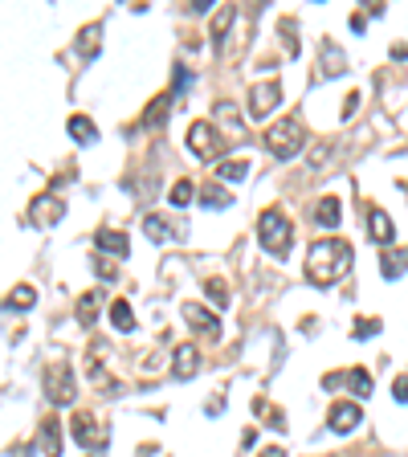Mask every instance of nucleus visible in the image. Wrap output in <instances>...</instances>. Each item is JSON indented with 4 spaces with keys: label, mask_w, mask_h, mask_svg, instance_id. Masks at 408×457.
I'll use <instances>...</instances> for the list:
<instances>
[{
    "label": "nucleus",
    "mask_w": 408,
    "mask_h": 457,
    "mask_svg": "<svg viewBox=\"0 0 408 457\" xmlns=\"http://www.w3.org/2000/svg\"><path fill=\"white\" fill-rule=\"evenodd\" d=\"M41 453H45V457H57V453H62V424H57V421H45V424H41Z\"/></svg>",
    "instance_id": "aec40b11"
},
{
    "label": "nucleus",
    "mask_w": 408,
    "mask_h": 457,
    "mask_svg": "<svg viewBox=\"0 0 408 457\" xmlns=\"http://www.w3.org/2000/svg\"><path fill=\"white\" fill-rule=\"evenodd\" d=\"M143 233L151 241H172V237H180L176 228H172V221H163L160 212H147L143 216Z\"/></svg>",
    "instance_id": "dca6fc26"
},
{
    "label": "nucleus",
    "mask_w": 408,
    "mask_h": 457,
    "mask_svg": "<svg viewBox=\"0 0 408 457\" xmlns=\"http://www.w3.org/2000/svg\"><path fill=\"white\" fill-rule=\"evenodd\" d=\"M62 216H65V200H57V196H53V192L37 196V200H33V204H29V221H33V225H37V228H49V225H57Z\"/></svg>",
    "instance_id": "6e6552de"
},
{
    "label": "nucleus",
    "mask_w": 408,
    "mask_h": 457,
    "mask_svg": "<svg viewBox=\"0 0 408 457\" xmlns=\"http://www.w3.org/2000/svg\"><path fill=\"white\" fill-rule=\"evenodd\" d=\"M94 245L102 253H111V258H127V233H118V228H98L94 233Z\"/></svg>",
    "instance_id": "ddd939ff"
},
{
    "label": "nucleus",
    "mask_w": 408,
    "mask_h": 457,
    "mask_svg": "<svg viewBox=\"0 0 408 457\" xmlns=\"http://www.w3.org/2000/svg\"><path fill=\"white\" fill-rule=\"evenodd\" d=\"M326 155H331V143H323L319 151H314V155H310V172H323V160H326Z\"/></svg>",
    "instance_id": "72a5a7b5"
},
{
    "label": "nucleus",
    "mask_w": 408,
    "mask_h": 457,
    "mask_svg": "<svg viewBox=\"0 0 408 457\" xmlns=\"http://www.w3.org/2000/svg\"><path fill=\"white\" fill-rule=\"evenodd\" d=\"M192 180H176V184H172V192H167V204H172V209H188V204H192Z\"/></svg>",
    "instance_id": "cd10ccee"
},
{
    "label": "nucleus",
    "mask_w": 408,
    "mask_h": 457,
    "mask_svg": "<svg viewBox=\"0 0 408 457\" xmlns=\"http://www.w3.org/2000/svg\"><path fill=\"white\" fill-rule=\"evenodd\" d=\"M404 270H408V245H400V249H384V258H380V274L388 277V282H396Z\"/></svg>",
    "instance_id": "4468645a"
},
{
    "label": "nucleus",
    "mask_w": 408,
    "mask_h": 457,
    "mask_svg": "<svg viewBox=\"0 0 408 457\" xmlns=\"http://www.w3.org/2000/svg\"><path fill=\"white\" fill-rule=\"evenodd\" d=\"M111 323H114V331H123V335L135 331V310L127 307V298H114L111 302Z\"/></svg>",
    "instance_id": "6ab92c4d"
},
{
    "label": "nucleus",
    "mask_w": 408,
    "mask_h": 457,
    "mask_svg": "<svg viewBox=\"0 0 408 457\" xmlns=\"http://www.w3.org/2000/svg\"><path fill=\"white\" fill-rule=\"evenodd\" d=\"M70 139H74V143H94L98 139L94 123H90L86 114H74V119H70Z\"/></svg>",
    "instance_id": "4be33fe9"
},
{
    "label": "nucleus",
    "mask_w": 408,
    "mask_h": 457,
    "mask_svg": "<svg viewBox=\"0 0 408 457\" xmlns=\"http://www.w3.org/2000/svg\"><path fill=\"white\" fill-rule=\"evenodd\" d=\"M343 65H347L343 49L335 41H323V74H343Z\"/></svg>",
    "instance_id": "bb28decb"
},
{
    "label": "nucleus",
    "mask_w": 408,
    "mask_h": 457,
    "mask_svg": "<svg viewBox=\"0 0 408 457\" xmlns=\"http://www.w3.org/2000/svg\"><path fill=\"white\" fill-rule=\"evenodd\" d=\"M196 372H200V347L196 343H180L172 351V375L176 380H192Z\"/></svg>",
    "instance_id": "9b49d317"
},
{
    "label": "nucleus",
    "mask_w": 408,
    "mask_h": 457,
    "mask_svg": "<svg viewBox=\"0 0 408 457\" xmlns=\"http://www.w3.org/2000/svg\"><path fill=\"white\" fill-rule=\"evenodd\" d=\"M339 200H335V196H323V200H319V204H314V225H323V228H335L339 225Z\"/></svg>",
    "instance_id": "f3484780"
},
{
    "label": "nucleus",
    "mask_w": 408,
    "mask_h": 457,
    "mask_svg": "<svg viewBox=\"0 0 408 457\" xmlns=\"http://www.w3.org/2000/svg\"><path fill=\"white\" fill-rule=\"evenodd\" d=\"M233 16H237V9L233 4H221L216 9V16H212V49H221V41H225V33H228V25H233Z\"/></svg>",
    "instance_id": "a211bd4d"
},
{
    "label": "nucleus",
    "mask_w": 408,
    "mask_h": 457,
    "mask_svg": "<svg viewBox=\"0 0 408 457\" xmlns=\"http://www.w3.org/2000/svg\"><path fill=\"white\" fill-rule=\"evenodd\" d=\"M347 388H351V396H372V375H368V368H351L347 372Z\"/></svg>",
    "instance_id": "c756f323"
},
{
    "label": "nucleus",
    "mask_w": 408,
    "mask_h": 457,
    "mask_svg": "<svg viewBox=\"0 0 408 457\" xmlns=\"http://www.w3.org/2000/svg\"><path fill=\"white\" fill-rule=\"evenodd\" d=\"M241 445H245V449H253V445H258V429H245V437H241Z\"/></svg>",
    "instance_id": "e433bc0d"
},
{
    "label": "nucleus",
    "mask_w": 408,
    "mask_h": 457,
    "mask_svg": "<svg viewBox=\"0 0 408 457\" xmlns=\"http://www.w3.org/2000/svg\"><path fill=\"white\" fill-rule=\"evenodd\" d=\"M368 237H372L380 249H392L396 228H392V216H388L384 209H368Z\"/></svg>",
    "instance_id": "f8f14e48"
},
{
    "label": "nucleus",
    "mask_w": 408,
    "mask_h": 457,
    "mask_svg": "<svg viewBox=\"0 0 408 457\" xmlns=\"http://www.w3.org/2000/svg\"><path fill=\"white\" fill-rule=\"evenodd\" d=\"M351 261H355L351 245L339 241V237H323V241L310 245L307 253V282L310 286H335L351 270Z\"/></svg>",
    "instance_id": "f257e3e1"
},
{
    "label": "nucleus",
    "mask_w": 408,
    "mask_h": 457,
    "mask_svg": "<svg viewBox=\"0 0 408 457\" xmlns=\"http://www.w3.org/2000/svg\"><path fill=\"white\" fill-rule=\"evenodd\" d=\"M200 204H204V209H228V204H233V196H228L221 184H204V192H200Z\"/></svg>",
    "instance_id": "a878e982"
},
{
    "label": "nucleus",
    "mask_w": 408,
    "mask_h": 457,
    "mask_svg": "<svg viewBox=\"0 0 408 457\" xmlns=\"http://www.w3.org/2000/svg\"><path fill=\"white\" fill-rule=\"evenodd\" d=\"M225 139H221V131H216V123H209V119H200V123H192L188 127V151L192 155H200V160H225Z\"/></svg>",
    "instance_id": "20e7f679"
},
{
    "label": "nucleus",
    "mask_w": 408,
    "mask_h": 457,
    "mask_svg": "<svg viewBox=\"0 0 408 457\" xmlns=\"http://www.w3.org/2000/svg\"><path fill=\"white\" fill-rule=\"evenodd\" d=\"M102 298H106L102 290H86V294L78 298V310H74V314H78V323H82V326H94L98 310H102Z\"/></svg>",
    "instance_id": "2eb2a0df"
},
{
    "label": "nucleus",
    "mask_w": 408,
    "mask_h": 457,
    "mask_svg": "<svg viewBox=\"0 0 408 457\" xmlns=\"http://www.w3.org/2000/svg\"><path fill=\"white\" fill-rule=\"evenodd\" d=\"M167 111H172V94H160L151 106L143 111V127H160L163 119H167Z\"/></svg>",
    "instance_id": "393cba45"
},
{
    "label": "nucleus",
    "mask_w": 408,
    "mask_h": 457,
    "mask_svg": "<svg viewBox=\"0 0 408 457\" xmlns=\"http://www.w3.org/2000/svg\"><path fill=\"white\" fill-rule=\"evenodd\" d=\"M392 392H396V400H400V404H408V375H396Z\"/></svg>",
    "instance_id": "f704fd0d"
},
{
    "label": "nucleus",
    "mask_w": 408,
    "mask_h": 457,
    "mask_svg": "<svg viewBox=\"0 0 408 457\" xmlns=\"http://www.w3.org/2000/svg\"><path fill=\"white\" fill-rule=\"evenodd\" d=\"M180 314H184V323H188V326H196L200 335H209L212 343L221 339V319H216L212 310L196 307V302H184V307H180Z\"/></svg>",
    "instance_id": "9d476101"
},
{
    "label": "nucleus",
    "mask_w": 408,
    "mask_h": 457,
    "mask_svg": "<svg viewBox=\"0 0 408 457\" xmlns=\"http://www.w3.org/2000/svg\"><path fill=\"white\" fill-rule=\"evenodd\" d=\"M212 172H216L221 180H228V184H237V180L249 176V160H233V155H228V160H221Z\"/></svg>",
    "instance_id": "412c9836"
},
{
    "label": "nucleus",
    "mask_w": 408,
    "mask_h": 457,
    "mask_svg": "<svg viewBox=\"0 0 408 457\" xmlns=\"http://www.w3.org/2000/svg\"><path fill=\"white\" fill-rule=\"evenodd\" d=\"M258 245L270 253V258H286L294 245V228H290V216L282 209H265L258 216Z\"/></svg>",
    "instance_id": "f03ea898"
},
{
    "label": "nucleus",
    "mask_w": 408,
    "mask_h": 457,
    "mask_svg": "<svg viewBox=\"0 0 408 457\" xmlns=\"http://www.w3.org/2000/svg\"><path fill=\"white\" fill-rule=\"evenodd\" d=\"M363 421V408L355 404V400H335V404H331V412H326V429H331V433H351V429H355V424Z\"/></svg>",
    "instance_id": "0eeeda50"
},
{
    "label": "nucleus",
    "mask_w": 408,
    "mask_h": 457,
    "mask_svg": "<svg viewBox=\"0 0 408 457\" xmlns=\"http://www.w3.org/2000/svg\"><path fill=\"white\" fill-rule=\"evenodd\" d=\"M98 37H102V29H98V25H86V29L78 33V53L86 57V62L98 53Z\"/></svg>",
    "instance_id": "c85d7f7f"
},
{
    "label": "nucleus",
    "mask_w": 408,
    "mask_h": 457,
    "mask_svg": "<svg viewBox=\"0 0 408 457\" xmlns=\"http://www.w3.org/2000/svg\"><path fill=\"white\" fill-rule=\"evenodd\" d=\"M375 331H380V319H355V331H351V335H355V339H372Z\"/></svg>",
    "instance_id": "473e14b6"
},
{
    "label": "nucleus",
    "mask_w": 408,
    "mask_h": 457,
    "mask_svg": "<svg viewBox=\"0 0 408 457\" xmlns=\"http://www.w3.org/2000/svg\"><path fill=\"white\" fill-rule=\"evenodd\" d=\"M70 433H74V441H78L82 449H106L111 445V433L102 429V421H98L94 412H74L70 417Z\"/></svg>",
    "instance_id": "423d86ee"
},
{
    "label": "nucleus",
    "mask_w": 408,
    "mask_h": 457,
    "mask_svg": "<svg viewBox=\"0 0 408 457\" xmlns=\"http://www.w3.org/2000/svg\"><path fill=\"white\" fill-rule=\"evenodd\" d=\"M192 13H212V0H192Z\"/></svg>",
    "instance_id": "58836bf2"
},
{
    "label": "nucleus",
    "mask_w": 408,
    "mask_h": 457,
    "mask_svg": "<svg viewBox=\"0 0 408 457\" xmlns=\"http://www.w3.org/2000/svg\"><path fill=\"white\" fill-rule=\"evenodd\" d=\"M33 302H37V290L33 286H13L9 298H4V310H29Z\"/></svg>",
    "instance_id": "5701e85b"
},
{
    "label": "nucleus",
    "mask_w": 408,
    "mask_h": 457,
    "mask_svg": "<svg viewBox=\"0 0 408 457\" xmlns=\"http://www.w3.org/2000/svg\"><path fill=\"white\" fill-rule=\"evenodd\" d=\"M282 41H286V53H298V37H294V21L290 16H282Z\"/></svg>",
    "instance_id": "2f4dec72"
},
{
    "label": "nucleus",
    "mask_w": 408,
    "mask_h": 457,
    "mask_svg": "<svg viewBox=\"0 0 408 457\" xmlns=\"http://www.w3.org/2000/svg\"><path fill=\"white\" fill-rule=\"evenodd\" d=\"M265 147H270V155H277V160H294V155L307 147V135H302V127H298V119H282V123H274V127L265 131Z\"/></svg>",
    "instance_id": "7ed1b4c3"
},
{
    "label": "nucleus",
    "mask_w": 408,
    "mask_h": 457,
    "mask_svg": "<svg viewBox=\"0 0 408 457\" xmlns=\"http://www.w3.org/2000/svg\"><path fill=\"white\" fill-rule=\"evenodd\" d=\"M94 270H98V277H114V265L111 261H102V258L94 261Z\"/></svg>",
    "instance_id": "c9c22d12"
},
{
    "label": "nucleus",
    "mask_w": 408,
    "mask_h": 457,
    "mask_svg": "<svg viewBox=\"0 0 408 457\" xmlns=\"http://www.w3.org/2000/svg\"><path fill=\"white\" fill-rule=\"evenodd\" d=\"M86 372H90V380H94L98 388H118V380L106 375V368L98 363V343H94V351H90V359H86Z\"/></svg>",
    "instance_id": "b1692460"
},
{
    "label": "nucleus",
    "mask_w": 408,
    "mask_h": 457,
    "mask_svg": "<svg viewBox=\"0 0 408 457\" xmlns=\"http://www.w3.org/2000/svg\"><path fill=\"white\" fill-rule=\"evenodd\" d=\"M277 102H282V86H277V78L258 82V86L249 90V114H253V119H265Z\"/></svg>",
    "instance_id": "1a4fd4ad"
},
{
    "label": "nucleus",
    "mask_w": 408,
    "mask_h": 457,
    "mask_svg": "<svg viewBox=\"0 0 408 457\" xmlns=\"http://www.w3.org/2000/svg\"><path fill=\"white\" fill-rule=\"evenodd\" d=\"M258 457H286V449H282V445H270V449H261Z\"/></svg>",
    "instance_id": "4c0bfd02"
},
{
    "label": "nucleus",
    "mask_w": 408,
    "mask_h": 457,
    "mask_svg": "<svg viewBox=\"0 0 408 457\" xmlns=\"http://www.w3.org/2000/svg\"><path fill=\"white\" fill-rule=\"evenodd\" d=\"M204 294H209V302H216V307H228V286H225V277H209V282H204Z\"/></svg>",
    "instance_id": "7c9ffc66"
},
{
    "label": "nucleus",
    "mask_w": 408,
    "mask_h": 457,
    "mask_svg": "<svg viewBox=\"0 0 408 457\" xmlns=\"http://www.w3.org/2000/svg\"><path fill=\"white\" fill-rule=\"evenodd\" d=\"M45 396L53 400L57 408H70L74 404V396H78V375H74V368L70 363H49L45 368Z\"/></svg>",
    "instance_id": "39448f33"
}]
</instances>
